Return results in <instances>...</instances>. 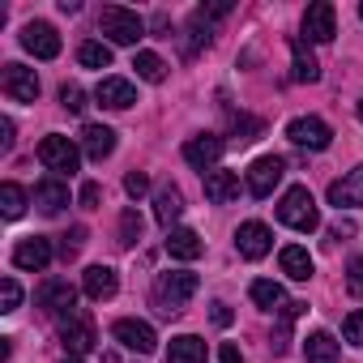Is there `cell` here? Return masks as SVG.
<instances>
[{
	"label": "cell",
	"mask_w": 363,
	"mask_h": 363,
	"mask_svg": "<svg viewBox=\"0 0 363 363\" xmlns=\"http://www.w3.org/2000/svg\"><path fill=\"white\" fill-rule=\"evenodd\" d=\"M197 295V274H189V269H167V274H158L154 278V308H158V316H175V312H184V303Z\"/></svg>",
	"instance_id": "1"
},
{
	"label": "cell",
	"mask_w": 363,
	"mask_h": 363,
	"mask_svg": "<svg viewBox=\"0 0 363 363\" xmlns=\"http://www.w3.org/2000/svg\"><path fill=\"white\" fill-rule=\"evenodd\" d=\"M99 30L120 48H137V39L145 35V18L137 9H124V5H107L99 13Z\"/></svg>",
	"instance_id": "2"
},
{
	"label": "cell",
	"mask_w": 363,
	"mask_h": 363,
	"mask_svg": "<svg viewBox=\"0 0 363 363\" xmlns=\"http://www.w3.org/2000/svg\"><path fill=\"white\" fill-rule=\"evenodd\" d=\"M278 218H282L291 231H303V235L320 227L316 201H312V193H308L303 184H295V189H286V193H282V201H278Z\"/></svg>",
	"instance_id": "3"
},
{
	"label": "cell",
	"mask_w": 363,
	"mask_h": 363,
	"mask_svg": "<svg viewBox=\"0 0 363 363\" xmlns=\"http://www.w3.org/2000/svg\"><path fill=\"white\" fill-rule=\"evenodd\" d=\"M39 162H43L48 171H56V175H73V171H77V162H82V150H77L69 137L48 133V137L39 141Z\"/></svg>",
	"instance_id": "4"
},
{
	"label": "cell",
	"mask_w": 363,
	"mask_h": 363,
	"mask_svg": "<svg viewBox=\"0 0 363 363\" xmlns=\"http://www.w3.org/2000/svg\"><path fill=\"white\" fill-rule=\"evenodd\" d=\"M286 137H291L295 145H303V150H329L333 128H329L325 120H316V116H299V120L286 124Z\"/></svg>",
	"instance_id": "5"
},
{
	"label": "cell",
	"mask_w": 363,
	"mask_h": 363,
	"mask_svg": "<svg viewBox=\"0 0 363 363\" xmlns=\"http://www.w3.org/2000/svg\"><path fill=\"white\" fill-rule=\"evenodd\" d=\"M39 308L48 312V316H73L77 312V291L65 282V278H52V282H43L39 286Z\"/></svg>",
	"instance_id": "6"
},
{
	"label": "cell",
	"mask_w": 363,
	"mask_h": 363,
	"mask_svg": "<svg viewBox=\"0 0 363 363\" xmlns=\"http://www.w3.org/2000/svg\"><path fill=\"white\" fill-rule=\"evenodd\" d=\"M282 171H286V162H282L278 154H265V158H257V162L248 167V193H252V197H269V193L278 189Z\"/></svg>",
	"instance_id": "7"
},
{
	"label": "cell",
	"mask_w": 363,
	"mask_h": 363,
	"mask_svg": "<svg viewBox=\"0 0 363 363\" xmlns=\"http://www.w3.org/2000/svg\"><path fill=\"white\" fill-rule=\"evenodd\" d=\"M22 48H26L30 56H39V60H56V56H60V35H56V26H48V22H26V26H22Z\"/></svg>",
	"instance_id": "8"
},
{
	"label": "cell",
	"mask_w": 363,
	"mask_h": 363,
	"mask_svg": "<svg viewBox=\"0 0 363 363\" xmlns=\"http://www.w3.org/2000/svg\"><path fill=\"white\" fill-rule=\"evenodd\" d=\"M60 342H65V350L77 359V354H86L90 346H94V320H90V312H73L65 325H60Z\"/></svg>",
	"instance_id": "9"
},
{
	"label": "cell",
	"mask_w": 363,
	"mask_h": 363,
	"mask_svg": "<svg viewBox=\"0 0 363 363\" xmlns=\"http://www.w3.org/2000/svg\"><path fill=\"white\" fill-rule=\"evenodd\" d=\"M111 337H116L120 346L137 350V354H154V346H158V333H154V325H145V320H116V325H111Z\"/></svg>",
	"instance_id": "10"
},
{
	"label": "cell",
	"mask_w": 363,
	"mask_h": 363,
	"mask_svg": "<svg viewBox=\"0 0 363 363\" xmlns=\"http://www.w3.org/2000/svg\"><path fill=\"white\" fill-rule=\"evenodd\" d=\"M0 86H5V94H9L13 103H35V99H39V77H35V69H26V65H5Z\"/></svg>",
	"instance_id": "11"
},
{
	"label": "cell",
	"mask_w": 363,
	"mask_h": 363,
	"mask_svg": "<svg viewBox=\"0 0 363 363\" xmlns=\"http://www.w3.org/2000/svg\"><path fill=\"white\" fill-rule=\"evenodd\" d=\"M235 248H240V257L261 261V257H269V248H274V231H269L265 223H244V227L235 231Z\"/></svg>",
	"instance_id": "12"
},
{
	"label": "cell",
	"mask_w": 363,
	"mask_h": 363,
	"mask_svg": "<svg viewBox=\"0 0 363 363\" xmlns=\"http://www.w3.org/2000/svg\"><path fill=\"white\" fill-rule=\"evenodd\" d=\"M223 150H227V141L223 137H214V133H201V137H193L189 145H184V158L206 175V171H214V162L223 158Z\"/></svg>",
	"instance_id": "13"
},
{
	"label": "cell",
	"mask_w": 363,
	"mask_h": 363,
	"mask_svg": "<svg viewBox=\"0 0 363 363\" xmlns=\"http://www.w3.org/2000/svg\"><path fill=\"white\" fill-rule=\"evenodd\" d=\"M303 35H308V43H329V39L337 35V26H333V5H329V0L308 5V13H303Z\"/></svg>",
	"instance_id": "14"
},
{
	"label": "cell",
	"mask_w": 363,
	"mask_h": 363,
	"mask_svg": "<svg viewBox=\"0 0 363 363\" xmlns=\"http://www.w3.org/2000/svg\"><path fill=\"white\" fill-rule=\"evenodd\" d=\"M48 261H52V240H43V235H30V240H22V244L13 248V265L26 269V274L48 269Z\"/></svg>",
	"instance_id": "15"
},
{
	"label": "cell",
	"mask_w": 363,
	"mask_h": 363,
	"mask_svg": "<svg viewBox=\"0 0 363 363\" xmlns=\"http://www.w3.org/2000/svg\"><path fill=\"white\" fill-rule=\"evenodd\" d=\"M94 99H99L103 107H111V111H128V107L137 103V86L124 82V77H103L99 90H94Z\"/></svg>",
	"instance_id": "16"
},
{
	"label": "cell",
	"mask_w": 363,
	"mask_h": 363,
	"mask_svg": "<svg viewBox=\"0 0 363 363\" xmlns=\"http://www.w3.org/2000/svg\"><path fill=\"white\" fill-rule=\"evenodd\" d=\"M329 206H337V210L363 206V167H354L346 179H333L329 184Z\"/></svg>",
	"instance_id": "17"
},
{
	"label": "cell",
	"mask_w": 363,
	"mask_h": 363,
	"mask_svg": "<svg viewBox=\"0 0 363 363\" xmlns=\"http://www.w3.org/2000/svg\"><path fill=\"white\" fill-rule=\"evenodd\" d=\"M35 206H39L43 214H60V210L69 206V184H65L60 175L39 179V184H35Z\"/></svg>",
	"instance_id": "18"
},
{
	"label": "cell",
	"mask_w": 363,
	"mask_h": 363,
	"mask_svg": "<svg viewBox=\"0 0 363 363\" xmlns=\"http://www.w3.org/2000/svg\"><path fill=\"white\" fill-rule=\"evenodd\" d=\"M206 197L214 201V206H231L235 197H240V175L235 171H206Z\"/></svg>",
	"instance_id": "19"
},
{
	"label": "cell",
	"mask_w": 363,
	"mask_h": 363,
	"mask_svg": "<svg viewBox=\"0 0 363 363\" xmlns=\"http://www.w3.org/2000/svg\"><path fill=\"white\" fill-rule=\"evenodd\" d=\"M82 150H86L90 162H103V158H111V150H116V133H111L107 124H86V128H82Z\"/></svg>",
	"instance_id": "20"
},
{
	"label": "cell",
	"mask_w": 363,
	"mask_h": 363,
	"mask_svg": "<svg viewBox=\"0 0 363 363\" xmlns=\"http://www.w3.org/2000/svg\"><path fill=\"white\" fill-rule=\"evenodd\" d=\"M201 248H206V244H201V235H197L193 227H171V231H167V252H171L175 261H197Z\"/></svg>",
	"instance_id": "21"
},
{
	"label": "cell",
	"mask_w": 363,
	"mask_h": 363,
	"mask_svg": "<svg viewBox=\"0 0 363 363\" xmlns=\"http://www.w3.org/2000/svg\"><path fill=\"white\" fill-rule=\"evenodd\" d=\"M82 291H86L90 299H111V295L120 291V278H116L111 265H90L86 278H82Z\"/></svg>",
	"instance_id": "22"
},
{
	"label": "cell",
	"mask_w": 363,
	"mask_h": 363,
	"mask_svg": "<svg viewBox=\"0 0 363 363\" xmlns=\"http://www.w3.org/2000/svg\"><path fill=\"white\" fill-rule=\"evenodd\" d=\"M167 363H206V342L197 333H179L167 346Z\"/></svg>",
	"instance_id": "23"
},
{
	"label": "cell",
	"mask_w": 363,
	"mask_h": 363,
	"mask_svg": "<svg viewBox=\"0 0 363 363\" xmlns=\"http://www.w3.org/2000/svg\"><path fill=\"white\" fill-rule=\"evenodd\" d=\"M278 261H282V274H286V278H295V282H308V278H312V257H308V248L286 244V248L278 252Z\"/></svg>",
	"instance_id": "24"
},
{
	"label": "cell",
	"mask_w": 363,
	"mask_h": 363,
	"mask_svg": "<svg viewBox=\"0 0 363 363\" xmlns=\"http://www.w3.org/2000/svg\"><path fill=\"white\" fill-rule=\"evenodd\" d=\"M303 359H308V363H337V342H333V333H325V329L308 333Z\"/></svg>",
	"instance_id": "25"
},
{
	"label": "cell",
	"mask_w": 363,
	"mask_h": 363,
	"mask_svg": "<svg viewBox=\"0 0 363 363\" xmlns=\"http://www.w3.org/2000/svg\"><path fill=\"white\" fill-rule=\"evenodd\" d=\"M291 56H295V69H291V77H295V82H303V86L320 82V65H316V56L303 48V39H295V43H291Z\"/></svg>",
	"instance_id": "26"
},
{
	"label": "cell",
	"mask_w": 363,
	"mask_h": 363,
	"mask_svg": "<svg viewBox=\"0 0 363 363\" xmlns=\"http://www.w3.org/2000/svg\"><path fill=\"white\" fill-rule=\"evenodd\" d=\"M184 214V197H179V189H158V197H154V218L171 231V223Z\"/></svg>",
	"instance_id": "27"
},
{
	"label": "cell",
	"mask_w": 363,
	"mask_h": 363,
	"mask_svg": "<svg viewBox=\"0 0 363 363\" xmlns=\"http://www.w3.org/2000/svg\"><path fill=\"white\" fill-rule=\"evenodd\" d=\"M248 295H252V303H257V308H265V312H274V308H282V303H286V291H282L278 282H269V278H257V282L248 286Z\"/></svg>",
	"instance_id": "28"
},
{
	"label": "cell",
	"mask_w": 363,
	"mask_h": 363,
	"mask_svg": "<svg viewBox=\"0 0 363 363\" xmlns=\"http://www.w3.org/2000/svg\"><path fill=\"white\" fill-rule=\"evenodd\" d=\"M133 69H137V77L141 82H167V65H162V56H154V52H137L133 56Z\"/></svg>",
	"instance_id": "29"
},
{
	"label": "cell",
	"mask_w": 363,
	"mask_h": 363,
	"mask_svg": "<svg viewBox=\"0 0 363 363\" xmlns=\"http://www.w3.org/2000/svg\"><path fill=\"white\" fill-rule=\"evenodd\" d=\"M77 65L82 69H111V48L107 43H82L77 48Z\"/></svg>",
	"instance_id": "30"
},
{
	"label": "cell",
	"mask_w": 363,
	"mask_h": 363,
	"mask_svg": "<svg viewBox=\"0 0 363 363\" xmlns=\"http://www.w3.org/2000/svg\"><path fill=\"white\" fill-rule=\"evenodd\" d=\"M0 214H5V218H22V214H26V193H22L18 184H5V189H0Z\"/></svg>",
	"instance_id": "31"
},
{
	"label": "cell",
	"mask_w": 363,
	"mask_h": 363,
	"mask_svg": "<svg viewBox=\"0 0 363 363\" xmlns=\"http://www.w3.org/2000/svg\"><path fill=\"white\" fill-rule=\"evenodd\" d=\"M137 240H141V214H137V210H124V214H120V244L133 248Z\"/></svg>",
	"instance_id": "32"
},
{
	"label": "cell",
	"mask_w": 363,
	"mask_h": 363,
	"mask_svg": "<svg viewBox=\"0 0 363 363\" xmlns=\"http://www.w3.org/2000/svg\"><path fill=\"white\" fill-rule=\"evenodd\" d=\"M60 103H65V111H86V90L77 82H65L60 86Z\"/></svg>",
	"instance_id": "33"
},
{
	"label": "cell",
	"mask_w": 363,
	"mask_h": 363,
	"mask_svg": "<svg viewBox=\"0 0 363 363\" xmlns=\"http://www.w3.org/2000/svg\"><path fill=\"white\" fill-rule=\"evenodd\" d=\"M18 303H22V286L13 278H5L0 282V312H18Z\"/></svg>",
	"instance_id": "34"
},
{
	"label": "cell",
	"mask_w": 363,
	"mask_h": 363,
	"mask_svg": "<svg viewBox=\"0 0 363 363\" xmlns=\"http://www.w3.org/2000/svg\"><path fill=\"white\" fill-rule=\"evenodd\" d=\"M342 337H346L350 346H363V308H359V312H350V316L342 320Z\"/></svg>",
	"instance_id": "35"
},
{
	"label": "cell",
	"mask_w": 363,
	"mask_h": 363,
	"mask_svg": "<svg viewBox=\"0 0 363 363\" xmlns=\"http://www.w3.org/2000/svg\"><path fill=\"white\" fill-rule=\"evenodd\" d=\"M124 193H128V197H145V193H150V175H145V171H128V175H124Z\"/></svg>",
	"instance_id": "36"
},
{
	"label": "cell",
	"mask_w": 363,
	"mask_h": 363,
	"mask_svg": "<svg viewBox=\"0 0 363 363\" xmlns=\"http://www.w3.org/2000/svg\"><path fill=\"white\" fill-rule=\"evenodd\" d=\"M86 244V227H73L69 235H65V244H60V257L69 261V257H77V248Z\"/></svg>",
	"instance_id": "37"
},
{
	"label": "cell",
	"mask_w": 363,
	"mask_h": 363,
	"mask_svg": "<svg viewBox=\"0 0 363 363\" xmlns=\"http://www.w3.org/2000/svg\"><path fill=\"white\" fill-rule=\"evenodd\" d=\"M235 133H240V141H252V133H261V120H252V116H235Z\"/></svg>",
	"instance_id": "38"
},
{
	"label": "cell",
	"mask_w": 363,
	"mask_h": 363,
	"mask_svg": "<svg viewBox=\"0 0 363 363\" xmlns=\"http://www.w3.org/2000/svg\"><path fill=\"white\" fill-rule=\"evenodd\" d=\"M346 274H350V278H346V291H350V295H363V261H350Z\"/></svg>",
	"instance_id": "39"
},
{
	"label": "cell",
	"mask_w": 363,
	"mask_h": 363,
	"mask_svg": "<svg viewBox=\"0 0 363 363\" xmlns=\"http://www.w3.org/2000/svg\"><path fill=\"white\" fill-rule=\"evenodd\" d=\"M99 197H103V189H99V184H82V193H77V201H82L86 210H94V206H99Z\"/></svg>",
	"instance_id": "40"
},
{
	"label": "cell",
	"mask_w": 363,
	"mask_h": 363,
	"mask_svg": "<svg viewBox=\"0 0 363 363\" xmlns=\"http://www.w3.org/2000/svg\"><path fill=\"white\" fill-rule=\"evenodd\" d=\"M218 363H244V354H240V346H231V342H223V346H218Z\"/></svg>",
	"instance_id": "41"
},
{
	"label": "cell",
	"mask_w": 363,
	"mask_h": 363,
	"mask_svg": "<svg viewBox=\"0 0 363 363\" xmlns=\"http://www.w3.org/2000/svg\"><path fill=\"white\" fill-rule=\"evenodd\" d=\"M329 235H333V240H350V235H354V223H342V218H337V223L329 227Z\"/></svg>",
	"instance_id": "42"
},
{
	"label": "cell",
	"mask_w": 363,
	"mask_h": 363,
	"mask_svg": "<svg viewBox=\"0 0 363 363\" xmlns=\"http://www.w3.org/2000/svg\"><path fill=\"white\" fill-rule=\"evenodd\" d=\"M13 145V120H0V150Z\"/></svg>",
	"instance_id": "43"
},
{
	"label": "cell",
	"mask_w": 363,
	"mask_h": 363,
	"mask_svg": "<svg viewBox=\"0 0 363 363\" xmlns=\"http://www.w3.org/2000/svg\"><path fill=\"white\" fill-rule=\"evenodd\" d=\"M210 316H214V325H223V329L231 325V308H227V303H214V312H210Z\"/></svg>",
	"instance_id": "44"
},
{
	"label": "cell",
	"mask_w": 363,
	"mask_h": 363,
	"mask_svg": "<svg viewBox=\"0 0 363 363\" xmlns=\"http://www.w3.org/2000/svg\"><path fill=\"white\" fill-rule=\"evenodd\" d=\"M354 116H359V120H363V99H359V107H354Z\"/></svg>",
	"instance_id": "45"
},
{
	"label": "cell",
	"mask_w": 363,
	"mask_h": 363,
	"mask_svg": "<svg viewBox=\"0 0 363 363\" xmlns=\"http://www.w3.org/2000/svg\"><path fill=\"white\" fill-rule=\"evenodd\" d=\"M65 363H82V359H65Z\"/></svg>",
	"instance_id": "46"
},
{
	"label": "cell",
	"mask_w": 363,
	"mask_h": 363,
	"mask_svg": "<svg viewBox=\"0 0 363 363\" xmlns=\"http://www.w3.org/2000/svg\"><path fill=\"white\" fill-rule=\"evenodd\" d=\"M359 18H363V5H359Z\"/></svg>",
	"instance_id": "47"
}]
</instances>
